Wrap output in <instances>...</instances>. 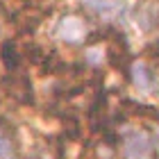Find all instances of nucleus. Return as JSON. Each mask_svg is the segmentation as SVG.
Segmentation results:
<instances>
[{
  "label": "nucleus",
  "instance_id": "obj_1",
  "mask_svg": "<svg viewBox=\"0 0 159 159\" xmlns=\"http://www.w3.org/2000/svg\"><path fill=\"white\" fill-rule=\"evenodd\" d=\"M64 34L70 39V41H77L80 37H82V23H80L77 18H66V23H64Z\"/></svg>",
  "mask_w": 159,
  "mask_h": 159
},
{
  "label": "nucleus",
  "instance_id": "obj_2",
  "mask_svg": "<svg viewBox=\"0 0 159 159\" xmlns=\"http://www.w3.org/2000/svg\"><path fill=\"white\" fill-rule=\"evenodd\" d=\"M134 73H136V84H141V86H148V84H150L148 70H146L143 64H136V66H134Z\"/></svg>",
  "mask_w": 159,
  "mask_h": 159
},
{
  "label": "nucleus",
  "instance_id": "obj_3",
  "mask_svg": "<svg viewBox=\"0 0 159 159\" xmlns=\"http://www.w3.org/2000/svg\"><path fill=\"white\" fill-rule=\"evenodd\" d=\"M11 157V146L5 136H0V159H9Z\"/></svg>",
  "mask_w": 159,
  "mask_h": 159
}]
</instances>
